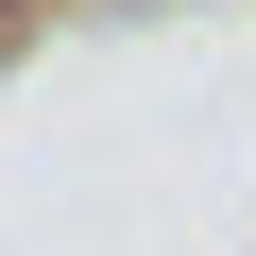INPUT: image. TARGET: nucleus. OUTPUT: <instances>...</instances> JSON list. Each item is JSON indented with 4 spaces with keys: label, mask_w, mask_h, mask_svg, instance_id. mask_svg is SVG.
I'll list each match as a JSON object with an SVG mask.
<instances>
[{
    "label": "nucleus",
    "mask_w": 256,
    "mask_h": 256,
    "mask_svg": "<svg viewBox=\"0 0 256 256\" xmlns=\"http://www.w3.org/2000/svg\"><path fill=\"white\" fill-rule=\"evenodd\" d=\"M0 18H34V0H0Z\"/></svg>",
    "instance_id": "obj_1"
}]
</instances>
